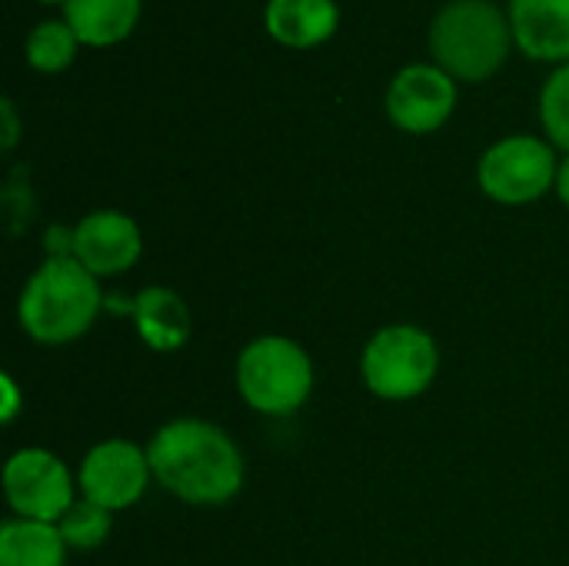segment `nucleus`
Returning <instances> with one entry per match:
<instances>
[{
    "instance_id": "16",
    "label": "nucleus",
    "mask_w": 569,
    "mask_h": 566,
    "mask_svg": "<svg viewBox=\"0 0 569 566\" xmlns=\"http://www.w3.org/2000/svg\"><path fill=\"white\" fill-rule=\"evenodd\" d=\"M77 47H80V40L67 20H40L23 40L27 63L40 73L67 70L77 57Z\"/></svg>"
},
{
    "instance_id": "13",
    "label": "nucleus",
    "mask_w": 569,
    "mask_h": 566,
    "mask_svg": "<svg viewBox=\"0 0 569 566\" xmlns=\"http://www.w3.org/2000/svg\"><path fill=\"white\" fill-rule=\"evenodd\" d=\"M140 340L157 354H173L190 340V307L170 287H147L130 304Z\"/></svg>"
},
{
    "instance_id": "17",
    "label": "nucleus",
    "mask_w": 569,
    "mask_h": 566,
    "mask_svg": "<svg viewBox=\"0 0 569 566\" xmlns=\"http://www.w3.org/2000/svg\"><path fill=\"white\" fill-rule=\"evenodd\" d=\"M60 527V537L67 540L70 550H97L107 544L110 530H113V514L77 497V504L57 520Z\"/></svg>"
},
{
    "instance_id": "7",
    "label": "nucleus",
    "mask_w": 569,
    "mask_h": 566,
    "mask_svg": "<svg viewBox=\"0 0 569 566\" xmlns=\"http://www.w3.org/2000/svg\"><path fill=\"white\" fill-rule=\"evenodd\" d=\"M3 497L13 517L57 524L77 504V480L53 450L23 447L3 464Z\"/></svg>"
},
{
    "instance_id": "10",
    "label": "nucleus",
    "mask_w": 569,
    "mask_h": 566,
    "mask_svg": "<svg viewBox=\"0 0 569 566\" xmlns=\"http://www.w3.org/2000/svg\"><path fill=\"white\" fill-rule=\"evenodd\" d=\"M143 254V234L123 210H90L73 227V260L97 280L127 274Z\"/></svg>"
},
{
    "instance_id": "12",
    "label": "nucleus",
    "mask_w": 569,
    "mask_h": 566,
    "mask_svg": "<svg viewBox=\"0 0 569 566\" xmlns=\"http://www.w3.org/2000/svg\"><path fill=\"white\" fill-rule=\"evenodd\" d=\"M263 23L277 43L310 50L337 33L340 7L337 0H267Z\"/></svg>"
},
{
    "instance_id": "5",
    "label": "nucleus",
    "mask_w": 569,
    "mask_h": 566,
    "mask_svg": "<svg viewBox=\"0 0 569 566\" xmlns=\"http://www.w3.org/2000/svg\"><path fill=\"white\" fill-rule=\"evenodd\" d=\"M440 370L437 340L417 324H390L380 327L360 357L363 387L390 404L413 400L430 390Z\"/></svg>"
},
{
    "instance_id": "9",
    "label": "nucleus",
    "mask_w": 569,
    "mask_h": 566,
    "mask_svg": "<svg viewBox=\"0 0 569 566\" xmlns=\"http://www.w3.org/2000/svg\"><path fill=\"white\" fill-rule=\"evenodd\" d=\"M457 107V80L440 63H407L387 87V113L407 133L440 130Z\"/></svg>"
},
{
    "instance_id": "8",
    "label": "nucleus",
    "mask_w": 569,
    "mask_h": 566,
    "mask_svg": "<svg viewBox=\"0 0 569 566\" xmlns=\"http://www.w3.org/2000/svg\"><path fill=\"white\" fill-rule=\"evenodd\" d=\"M153 480L150 457L130 440H100L87 450L77 474V490L83 500L117 514L133 507Z\"/></svg>"
},
{
    "instance_id": "11",
    "label": "nucleus",
    "mask_w": 569,
    "mask_h": 566,
    "mask_svg": "<svg viewBox=\"0 0 569 566\" xmlns=\"http://www.w3.org/2000/svg\"><path fill=\"white\" fill-rule=\"evenodd\" d=\"M513 43L533 60H569V0H510Z\"/></svg>"
},
{
    "instance_id": "6",
    "label": "nucleus",
    "mask_w": 569,
    "mask_h": 566,
    "mask_svg": "<svg viewBox=\"0 0 569 566\" xmlns=\"http://www.w3.org/2000/svg\"><path fill=\"white\" fill-rule=\"evenodd\" d=\"M560 170L557 147L533 133H510L490 143L477 163L480 190L507 207H523L553 190Z\"/></svg>"
},
{
    "instance_id": "20",
    "label": "nucleus",
    "mask_w": 569,
    "mask_h": 566,
    "mask_svg": "<svg viewBox=\"0 0 569 566\" xmlns=\"http://www.w3.org/2000/svg\"><path fill=\"white\" fill-rule=\"evenodd\" d=\"M553 190H557L560 203L569 210V153H563V160H560V170H557V183H553Z\"/></svg>"
},
{
    "instance_id": "18",
    "label": "nucleus",
    "mask_w": 569,
    "mask_h": 566,
    "mask_svg": "<svg viewBox=\"0 0 569 566\" xmlns=\"http://www.w3.org/2000/svg\"><path fill=\"white\" fill-rule=\"evenodd\" d=\"M540 120L550 143L569 153V60L560 63L540 87Z\"/></svg>"
},
{
    "instance_id": "1",
    "label": "nucleus",
    "mask_w": 569,
    "mask_h": 566,
    "mask_svg": "<svg viewBox=\"0 0 569 566\" xmlns=\"http://www.w3.org/2000/svg\"><path fill=\"white\" fill-rule=\"evenodd\" d=\"M153 480L183 504L220 507L243 487V454L237 440L200 417H180L163 424L147 444Z\"/></svg>"
},
{
    "instance_id": "14",
    "label": "nucleus",
    "mask_w": 569,
    "mask_h": 566,
    "mask_svg": "<svg viewBox=\"0 0 569 566\" xmlns=\"http://www.w3.org/2000/svg\"><path fill=\"white\" fill-rule=\"evenodd\" d=\"M63 20L87 47H110L133 33L140 20V0H67Z\"/></svg>"
},
{
    "instance_id": "19",
    "label": "nucleus",
    "mask_w": 569,
    "mask_h": 566,
    "mask_svg": "<svg viewBox=\"0 0 569 566\" xmlns=\"http://www.w3.org/2000/svg\"><path fill=\"white\" fill-rule=\"evenodd\" d=\"M3 147L10 150L17 143V133H20V123H17V110H13V100L3 97Z\"/></svg>"
},
{
    "instance_id": "21",
    "label": "nucleus",
    "mask_w": 569,
    "mask_h": 566,
    "mask_svg": "<svg viewBox=\"0 0 569 566\" xmlns=\"http://www.w3.org/2000/svg\"><path fill=\"white\" fill-rule=\"evenodd\" d=\"M3 387H7V404H3V420H13L17 414V390H13V380L3 377Z\"/></svg>"
},
{
    "instance_id": "4",
    "label": "nucleus",
    "mask_w": 569,
    "mask_h": 566,
    "mask_svg": "<svg viewBox=\"0 0 569 566\" xmlns=\"http://www.w3.org/2000/svg\"><path fill=\"white\" fill-rule=\"evenodd\" d=\"M237 390L250 410L263 417H290L313 390V360L290 337H257L237 357Z\"/></svg>"
},
{
    "instance_id": "3",
    "label": "nucleus",
    "mask_w": 569,
    "mask_h": 566,
    "mask_svg": "<svg viewBox=\"0 0 569 566\" xmlns=\"http://www.w3.org/2000/svg\"><path fill=\"white\" fill-rule=\"evenodd\" d=\"M427 43L453 80H487L507 63L513 27L493 0H447L430 20Z\"/></svg>"
},
{
    "instance_id": "2",
    "label": "nucleus",
    "mask_w": 569,
    "mask_h": 566,
    "mask_svg": "<svg viewBox=\"0 0 569 566\" xmlns=\"http://www.w3.org/2000/svg\"><path fill=\"white\" fill-rule=\"evenodd\" d=\"M103 307L100 280L73 257H47L23 284L17 320L37 344L60 347L83 337Z\"/></svg>"
},
{
    "instance_id": "22",
    "label": "nucleus",
    "mask_w": 569,
    "mask_h": 566,
    "mask_svg": "<svg viewBox=\"0 0 569 566\" xmlns=\"http://www.w3.org/2000/svg\"><path fill=\"white\" fill-rule=\"evenodd\" d=\"M40 3H60V7H63L67 0H40Z\"/></svg>"
},
{
    "instance_id": "15",
    "label": "nucleus",
    "mask_w": 569,
    "mask_h": 566,
    "mask_svg": "<svg viewBox=\"0 0 569 566\" xmlns=\"http://www.w3.org/2000/svg\"><path fill=\"white\" fill-rule=\"evenodd\" d=\"M67 550L57 524L10 517L0 527V566H63Z\"/></svg>"
}]
</instances>
